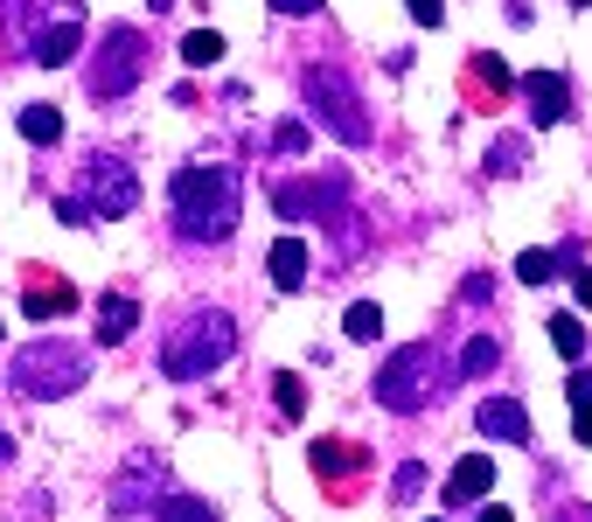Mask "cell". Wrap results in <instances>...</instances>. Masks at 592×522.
<instances>
[{"instance_id": "cell-28", "label": "cell", "mask_w": 592, "mask_h": 522, "mask_svg": "<svg viewBox=\"0 0 592 522\" xmlns=\"http://www.w3.org/2000/svg\"><path fill=\"white\" fill-rule=\"evenodd\" d=\"M272 153H279V161L307 153V119H287V126H279V133H272Z\"/></svg>"}, {"instance_id": "cell-30", "label": "cell", "mask_w": 592, "mask_h": 522, "mask_svg": "<svg viewBox=\"0 0 592 522\" xmlns=\"http://www.w3.org/2000/svg\"><path fill=\"white\" fill-rule=\"evenodd\" d=\"M404 8H411V21H425V29H440V21H446V0H404Z\"/></svg>"}, {"instance_id": "cell-29", "label": "cell", "mask_w": 592, "mask_h": 522, "mask_svg": "<svg viewBox=\"0 0 592 522\" xmlns=\"http://www.w3.org/2000/svg\"><path fill=\"white\" fill-rule=\"evenodd\" d=\"M419 494H425V466L404 460V466H398V502H419Z\"/></svg>"}, {"instance_id": "cell-9", "label": "cell", "mask_w": 592, "mask_h": 522, "mask_svg": "<svg viewBox=\"0 0 592 522\" xmlns=\"http://www.w3.org/2000/svg\"><path fill=\"white\" fill-rule=\"evenodd\" d=\"M153 494H161V453H133L119 466V481L106 488V502H112V515H140V509H153Z\"/></svg>"}, {"instance_id": "cell-6", "label": "cell", "mask_w": 592, "mask_h": 522, "mask_svg": "<svg viewBox=\"0 0 592 522\" xmlns=\"http://www.w3.org/2000/svg\"><path fill=\"white\" fill-rule=\"evenodd\" d=\"M147 57H153L147 36H140V29H126V21L98 36V57L84 63V91H91V104H119V98L147 77Z\"/></svg>"}, {"instance_id": "cell-22", "label": "cell", "mask_w": 592, "mask_h": 522, "mask_svg": "<svg viewBox=\"0 0 592 522\" xmlns=\"http://www.w3.org/2000/svg\"><path fill=\"white\" fill-rule=\"evenodd\" d=\"M217 57H223V36H217V29H195V36H182V63H189V70H210Z\"/></svg>"}, {"instance_id": "cell-10", "label": "cell", "mask_w": 592, "mask_h": 522, "mask_svg": "<svg viewBox=\"0 0 592 522\" xmlns=\"http://www.w3.org/2000/svg\"><path fill=\"white\" fill-rule=\"evenodd\" d=\"M272 202H279L287 223H307V217H321V209L342 202V174H328V181H279Z\"/></svg>"}, {"instance_id": "cell-23", "label": "cell", "mask_w": 592, "mask_h": 522, "mask_svg": "<svg viewBox=\"0 0 592 522\" xmlns=\"http://www.w3.org/2000/svg\"><path fill=\"white\" fill-rule=\"evenodd\" d=\"M551 349H558L564 362H579V355H585V328H579V313H558V321H551Z\"/></svg>"}, {"instance_id": "cell-19", "label": "cell", "mask_w": 592, "mask_h": 522, "mask_svg": "<svg viewBox=\"0 0 592 522\" xmlns=\"http://www.w3.org/2000/svg\"><path fill=\"white\" fill-rule=\"evenodd\" d=\"M21 140H36V147H57L63 140V112H57V104H21Z\"/></svg>"}, {"instance_id": "cell-31", "label": "cell", "mask_w": 592, "mask_h": 522, "mask_svg": "<svg viewBox=\"0 0 592 522\" xmlns=\"http://www.w3.org/2000/svg\"><path fill=\"white\" fill-rule=\"evenodd\" d=\"M564 398H572V404H592V370H572V383H564Z\"/></svg>"}, {"instance_id": "cell-15", "label": "cell", "mask_w": 592, "mask_h": 522, "mask_svg": "<svg viewBox=\"0 0 592 522\" xmlns=\"http://www.w3.org/2000/svg\"><path fill=\"white\" fill-rule=\"evenodd\" d=\"M488 488H495V460H488V453H468V460L446 474V509H474Z\"/></svg>"}, {"instance_id": "cell-27", "label": "cell", "mask_w": 592, "mask_h": 522, "mask_svg": "<svg viewBox=\"0 0 592 522\" xmlns=\"http://www.w3.org/2000/svg\"><path fill=\"white\" fill-rule=\"evenodd\" d=\"M474 84H488V98H495V91L516 84V77H509V63H502V57H474Z\"/></svg>"}, {"instance_id": "cell-34", "label": "cell", "mask_w": 592, "mask_h": 522, "mask_svg": "<svg viewBox=\"0 0 592 522\" xmlns=\"http://www.w3.org/2000/svg\"><path fill=\"white\" fill-rule=\"evenodd\" d=\"M572 293H579V307H592V265H579V272H572Z\"/></svg>"}, {"instance_id": "cell-35", "label": "cell", "mask_w": 592, "mask_h": 522, "mask_svg": "<svg viewBox=\"0 0 592 522\" xmlns=\"http://www.w3.org/2000/svg\"><path fill=\"white\" fill-rule=\"evenodd\" d=\"M474 522H516V515H509L502 502H481V515H474Z\"/></svg>"}, {"instance_id": "cell-8", "label": "cell", "mask_w": 592, "mask_h": 522, "mask_svg": "<svg viewBox=\"0 0 592 522\" xmlns=\"http://www.w3.org/2000/svg\"><path fill=\"white\" fill-rule=\"evenodd\" d=\"M21 57H29V63H42V70H63V63H77V57H84V8H77V0H63V8L49 14L36 36H29V49H21Z\"/></svg>"}, {"instance_id": "cell-25", "label": "cell", "mask_w": 592, "mask_h": 522, "mask_svg": "<svg viewBox=\"0 0 592 522\" xmlns=\"http://www.w3.org/2000/svg\"><path fill=\"white\" fill-rule=\"evenodd\" d=\"M272 404H279V418H300V411H307V383H300L293 370H279V377H272Z\"/></svg>"}, {"instance_id": "cell-13", "label": "cell", "mask_w": 592, "mask_h": 522, "mask_svg": "<svg viewBox=\"0 0 592 522\" xmlns=\"http://www.w3.org/2000/svg\"><path fill=\"white\" fill-rule=\"evenodd\" d=\"M523 98H530V119H536V126H564V119H572V91H564L558 70L523 77Z\"/></svg>"}, {"instance_id": "cell-14", "label": "cell", "mask_w": 592, "mask_h": 522, "mask_svg": "<svg viewBox=\"0 0 592 522\" xmlns=\"http://www.w3.org/2000/svg\"><path fill=\"white\" fill-rule=\"evenodd\" d=\"M474 425H481L488 439H502V446H530V411H523L516 398H488V404L474 411Z\"/></svg>"}, {"instance_id": "cell-5", "label": "cell", "mask_w": 592, "mask_h": 522, "mask_svg": "<svg viewBox=\"0 0 592 522\" xmlns=\"http://www.w3.org/2000/svg\"><path fill=\"white\" fill-rule=\"evenodd\" d=\"M377 404L398 411V418L440 404V342H411V349H398L383 362L377 370Z\"/></svg>"}, {"instance_id": "cell-17", "label": "cell", "mask_w": 592, "mask_h": 522, "mask_svg": "<svg viewBox=\"0 0 592 522\" xmlns=\"http://www.w3.org/2000/svg\"><path fill=\"white\" fill-rule=\"evenodd\" d=\"M307 265H314V258H307L300 238H279V244L265 251V272H272L279 293H300V285H307Z\"/></svg>"}, {"instance_id": "cell-36", "label": "cell", "mask_w": 592, "mask_h": 522, "mask_svg": "<svg viewBox=\"0 0 592 522\" xmlns=\"http://www.w3.org/2000/svg\"><path fill=\"white\" fill-rule=\"evenodd\" d=\"M8 460H14V439H8V432H0V466H8Z\"/></svg>"}, {"instance_id": "cell-12", "label": "cell", "mask_w": 592, "mask_h": 522, "mask_svg": "<svg viewBox=\"0 0 592 522\" xmlns=\"http://www.w3.org/2000/svg\"><path fill=\"white\" fill-rule=\"evenodd\" d=\"M307 466H314L328 488H342V481H355L370 466V446H355V439H321V446L307 453Z\"/></svg>"}, {"instance_id": "cell-33", "label": "cell", "mask_w": 592, "mask_h": 522, "mask_svg": "<svg viewBox=\"0 0 592 522\" xmlns=\"http://www.w3.org/2000/svg\"><path fill=\"white\" fill-rule=\"evenodd\" d=\"M321 0H272V14H287V21H300V14H314Z\"/></svg>"}, {"instance_id": "cell-2", "label": "cell", "mask_w": 592, "mask_h": 522, "mask_svg": "<svg viewBox=\"0 0 592 522\" xmlns=\"http://www.w3.org/2000/svg\"><path fill=\"white\" fill-rule=\"evenodd\" d=\"M230 355H238V321H230L223 307H195L161 334V377H174V383L217 377Z\"/></svg>"}, {"instance_id": "cell-18", "label": "cell", "mask_w": 592, "mask_h": 522, "mask_svg": "<svg viewBox=\"0 0 592 522\" xmlns=\"http://www.w3.org/2000/svg\"><path fill=\"white\" fill-rule=\"evenodd\" d=\"M133 328H140V300H126V293H106V300H98V342H106V349H119Z\"/></svg>"}, {"instance_id": "cell-16", "label": "cell", "mask_w": 592, "mask_h": 522, "mask_svg": "<svg viewBox=\"0 0 592 522\" xmlns=\"http://www.w3.org/2000/svg\"><path fill=\"white\" fill-rule=\"evenodd\" d=\"M57 8H63V0H0V29H8L14 49H29V36H36Z\"/></svg>"}, {"instance_id": "cell-20", "label": "cell", "mask_w": 592, "mask_h": 522, "mask_svg": "<svg viewBox=\"0 0 592 522\" xmlns=\"http://www.w3.org/2000/svg\"><path fill=\"white\" fill-rule=\"evenodd\" d=\"M153 522H223V515L195 494H168V502H153Z\"/></svg>"}, {"instance_id": "cell-37", "label": "cell", "mask_w": 592, "mask_h": 522, "mask_svg": "<svg viewBox=\"0 0 592 522\" xmlns=\"http://www.w3.org/2000/svg\"><path fill=\"white\" fill-rule=\"evenodd\" d=\"M572 8H592V0H572Z\"/></svg>"}, {"instance_id": "cell-24", "label": "cell", "mask_w": 592, "mask_h": 522, "mask_svg": "<svg viewBox=\"0 0 592 522\" xmlns=\"http://www.w3.org/2000/svg\"><path fill=\"white\" fill-rule=\"evenodd\" d=\"M558 265H564V251H523V258H516V279L551 285V279H558Z\"/></svg>"}, {"instance_id": "cell-21", "label": "cell", "mask_w": 592, "mask_h": 522, "mask_svg": "<svg viewBox=\"0 0 592 522\" xmlns=\"http://www.w3.org/2000/svg\"><path fill=\"white\" fill-rule=\"evenodd\" d=\"M342 334H349V342H377V334H383V307L377 300H355L342 313Z\"/></svg>"}, {"instance_id": "cell-4", "label": "cell", "mask_w": 592, "mask_h": 522, "mask_svg": "<svg viewBox=\"0 0 592 522\" xmlns=\"http://www.w3.org/2000/svg\"><path fill=\"white\" fill-rule=\"evenodd\" d=\"M300 91H307V112H314L342 147H370V140H377V119H370L363 91L349 84V70H334V63H307V70H300Z\"/></svg>"}, {"instance_id": "cell-1", "label": "cell", "mask_w": 592, "mask_h": 522, "mask_svg": "<svg viewBox=\"0 0 592 522\" xmlns=\"http://www.w3.org/2000/svg\"><path fill=\"white\" fill-rule=\"evenodd\" d=\"M238 209H244V181L223 161H195L168 189V217H174V238L182 244H223L238 230Z\"/></svg>"}, {"instance_id": "cell-7", "label": "cell", "mask_w": 592, "mask_h": 522, "mask_svg": "<svg viewBox=\"0 0 592 522\" xmlns=\"http://www.w3.org/2000/svg\"><path fill=\"white\" fill-rule=\"evenodd\" d=\"M77 209H84L91 223H119L140 209V174L119 161V153H84V189L70 195Z\"/></svg>"}, {"instance_id": "cell-32", "label": "cell", "mask_w": 592, "mask_h": 522, "mask_svg": "<svg viewBox=\"0 0 592 522\" xmlns=\"http://www.w3.org/2000/svg\"><path fill=\"white\" fill-rule=\"evenodd\" d=\"M572 439H579V446H592V404H572Z\"/></svg>"}, {"instance_id": "cell-11", "label": "cell", "mask_w": 592, "mask_h": 522, "mask_svg": "<svg viewBox=\"0 0 592 522\" xmlns=\"http://www.w3.org/2000/svg\"><path fill=\"white\" fill-rule=\"evenodd\" d=\"M21 313H29V321H63V313H77V285L63 272H29V285H21Z\"/></svg>"}, {"instance_id": "cell-3", "label": "cell", "mask_w": 592, "mask_h": 522, "mask_svg": "<svg viewBox=\"0 0 592 522\" xmlns=\"http://www.w3.org/2000/svg\"><path fill=\"white\" fill-rule=\"evenodd\" d=\"M91 377V349L77 342H57V334H42V342H29L14 362H8V390L29 404H57V398H77Z\"/></svg>"}, {"instance_id": "cell-26", "label": "cell", "mask_w": 592, "mask_h": 522, "mask_svg": "<svg viewBox=\"0 0 592 522\" xmlns=\"http://www.w3.org/2000/svg\"><path fill=\"white\" fill-rule=\"evenodd\" d=\"M502 362V349H495V334H474L468 342V355H460V377H488Z\"/></svg>"}]
</instances>
